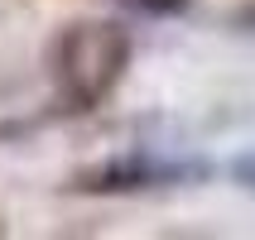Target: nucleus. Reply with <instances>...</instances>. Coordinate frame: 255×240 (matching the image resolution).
Wrapping results in <instances>:
<instances>
[{"label":"nucleus","mask_w":255,"mask_h":240,"mask_svg":"<svg viewBox=\"0 0 255 240\" xmlns=\"http://www.w3.org/2000/svg\"><path fill=\"white\" fill-rule=\"evenodd\" d=\"M236 178H241V183H246V187H251V192H255V154L236 163Z\"/></svg>","instance_id":"1"}]
</instances>
